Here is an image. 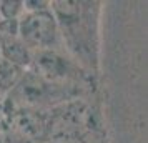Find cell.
I'll use <instances>...</instances> for the list:
<instances>
[{
	"mask_svg": "<svg viewBox=\"0 0 148 143\" xmlns=\"http://www.w3.org/2000/svg\"><path fill=\"white\" fill-rule=\"evenodd\" d=\"M65 53L87 73L98 68V2H50Z\"/></svg>",
	"mask_w": 148,
	"mask_h": 143,
	"instance_id": "obj_1",
	"label": "cell"
},
{
	"mask_svg": "<svg viewBox=\"0 0 148 143\" xmlns=\"http://www.w3.org/2000/svg\"><path fill=\"white\" fill-rule=\"evenodd\" d=\"M17 37L32 52H65L60 30L50 8V2H40L38 7H27L17 20Z\"/></svg>",
	"mask_w": 148,
	"mask_h": 143,
	"instance_id": "obj_2",
	"label": "cell"
},
{
	"mask_svg": "<svg viewBox=\"0 0 148 143\" xmlns=\"http://www.w3.org/2000/svg\"><path fill=\"white\" fill-rule=\"evenodd\" d=\"M23 72L25 70L15 67L10 62L0 57V103H3V100L7 98L8 93L12 92V88L20 80Z\"/></svg>",
	"mask_w": 148,
	"mask_h": 143,
	"instance_id": "obj_3",
	"label": "cell"
},
{
	"mask_svg": "<svg viewBox=\"0 0 148 143\" xmlns=\"http://www.w3.org/2000/svg\"><path fill=\"white\" fill-rule=\"evenodd\" d=\"M0 143H35V142H32L30 138L23 136L22 133L8 128V127H3V128H0Z\"/></svg>",
	"mask_w": 148,
	"mask_h": 143,
	"instance_id": "obj_4",
	"label": "cell"
},
{
	"mask_svg": "<svg viewBox=\"0 0 148 143\" xmlns=\"http://www.w3.org/2000/svg\"><path fill=\"white\" fill-rule=\"evenodd\" d=\"M43 143H87L80 133H60V135L50 136Z\"/></svg>",
	"mask_w": 148,
	"mask_h": 143,
	"instance_id": "obj_5",
	"label": "cell"
},
{
	"mask_svg": "<svg viewBox=\"0 0 148 143\" xmlns=\"http://www.w3.org/2000/svg\"><path fill=\"white\" fill-rule=\"evenodd\" d=\"M5 127V113H3V103H0V128Z\"/></svg>",
	"mask_w": 148,
	"mask_h": 143,
	"instance_id": "obj_6",
	"label": "cell"
}]
</instances>
